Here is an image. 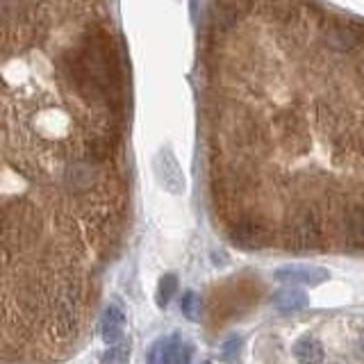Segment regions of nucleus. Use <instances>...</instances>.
I'll return each instance as SVG.
<instances>
[{
  "instance_id": "obj_5",
  "label": "nucleus",
  "mask_w": 364,
  "mask_h": 364,
  "mask_svg": "<svg viewBox=\"0 0 364 364\" xmlns=\"http://www.w3.org/2000/svg\"><path fill=\"white\" fill-rule=\"evenodd\" d=\"M214 189L226 201H239L244 198L248 191L255 189V171L246 166L244 162H230L223 164L221 169L214 173Z\"/></svg>"
},
{
  "instance_id": "obj_1",
  "label": "nucleus",
  "mask_w": 364,
  "mask_h": 364,
  "mask_svg": "<svg viewBox=\"0 0 364 364\" xmlns=\"http://www.w3.org/2000/svg\"><path fill=\"white\" fill-rule=\"evenodd\" d=\"M50 305V332L58 342L71 339L78 330L82 310V283L76 276L60 278L48 292Z\"/></svg>"
},
{
  "instance_id": "obj_17",
  "label": "nucleus",
  "mask_w": 364,
  "mask_h": 364,
  "mask_svg": "<svg viewBox=\"0 0 364 364\" xmlns=\"http://www.w3.org/2000/svg\"><path fill=\"white\" fill-rule=\"evenodd\" d=\"M130 353H133L130 344L128 342H119V344H114V346H109L105 353H102L100 364H128Z\"/></svg>"
},
{
  "instance_id": "obj_15",
  "label": "nucleus",
  "mask_w": 364,
  "mask_h": 364,
  "mask_svg": "<svg viewBox=\"0 0 364 364\" xmlns=\"http://www.w3.org/2000/svg\"><path fill=\"white\" fill-rule=\"evenodd\" d=\"M294 358L298 364H323V346L314 337H301L294 342Z\"/></svg>"
},
{
  "instance_id": "obj_13",
  "label": "nucleus",
  "mask_w": 364,
  "mask_h": 364,
  "mask_svg": "<svg viewBox=\"0 0 364 364\" xmlns=\"http://www.w3.org/2000/svg\"><path fill=\"white\" fill-rule=\"evenodd\" d=\"M123 328H126V314L123 310H121V305L112 303L105 307V312H102L100 316V337L105 344H109V346H114V344L121 342V337H123Z\"/></svg>"
},
{
  "instance_id": "obj_21",
  "label": "nucleus",
  "mask_w": 364,
  "mask_h": 364,
  "mask_svg": "<svg viewBox=\"0 0 364 364\" xmlns=\"http://www.w3.org/2000/svg\"><path fill=\"white\" fill-rule=\"evenodd\" d=\"M356 78H358V87H360L362 93H364V58L360 60L358 69H356Z\"/></svg>"
},
{
  "instance_id": "obj_16",
  "label": "nucleus",
  "mask_w": 364,
  "mask_h": 364,
  "mask_svg": "<svg viewBox=\"0 0 364 364\" xmlns=\"http://www.w3.org/2000/svg\"><path fill=\"white\" fill-rule=\"evenodd\" d=\"M180 312L187 316L189 321H198L203 316V298L201 294H196L194 289H187L180 298Z\"/></svg>"
},
{
  "instance_id": "obj_19",
  "label": "nucleus",
  "mask_w": 364,
  "mask_h": 364,
  "mask_svg": "<svg viewBox=\"0 0 364 364\" xmlns=\"http://www.w3.org/2000/svg\"><path fill=\"white\" fill-rule=\"evenodd\" d=\"M239 344H241L239 337H230L228 342H223V346H221V358H223V360H232V358H237V353H239Z\"/></svg>"
},
{
  "instance_id": "obj_7",
  "label": "nucleus",
  "mask_w": 364,
  "mask_h": 364,
  "mask_svg": "<svg viewBox=\"0 0 364 364\" xmlns=\"http://www.w3.org/2000/svg\"><path fill=\"white\" fill-rule=\"evenodd\" d=\"M194 349L189 342L180 339L178 335L160 337L148 349V364H189Z\"/></svg>"
},
{
  "instance_id": "obj_2",
  "label": "nucleus",
  "mask_w": 364,
  "mask_h": 364,
  "mask_svg": "<svg viewBox=\"0 0 364 364\" xmlns=\"http://www.w3.org/2000/svg\"><path fill=\"white\" fill-rule=\"evenodd\" d=\"M283 237L289 250H314L323 244V219L314 205H296L287 214Z\"/></svg>"
},
{
  "instance_id": "obj_3",
  "label": "nucleus",
  "mask_w": 364,
  "mask_h": 364,
  "mask_svg": "<svg viewBox=\"0 0 364 364\" xmlns=\"http://www.w3.org/2000/svg\"><path fill=\"white\" fill-rule=\"evenodd\" d=\"M274 133L278 144L292 155H303L310 148V128L301 112L296 109H280L274 116Z\"/></svg>"
},
{
  "instance_id": "obj_11",
  "label": "nucleus",
  "mask_w": 364,
  "mask_h": 364,
  "mask_svg": "<svg viewBox=\"0 0 364 364\" xmlns=\"http://www.w3.org/2000/svg\"><path fill=\"white\" fill-rule=\"evenodd\" d=\"M321 36H323V43L328 46L330 50H337V53L356 50L360 46V41H362V36H360V32L356 30V27L344 23V21H330L328 25L323 27Z\"/></svg>"
},
{
  "instance_id": "obj_6",
  "label": "nucleus",
  "mask_w": 364,
  "mask_h": 364,
  "mask_svg": "<svg viewBox=\"0 0 364 364\" xmlns=\"http://www.w3.org/2000/svg\"><path fill=\"white\" fill-rule=\"evenodd\" d=\"M100 178V166L89 162L87 157H82L80 153L64 164L62 171V182L71 194H87L93 189V184Z\"/></svg>"
},
{
  "instance_id": "obj_8",
  "label": "nucleus",
  "mask_w": 364,
  "mask_h": 364,
  "mask_svg": "<svg viewBox=\"0 0 364 364\" xmlns=\"http://www.w3.org/2000/svg\"><path fill=\"white\" fill-rule=\"evenodd\" d=\"M342 241L353 250H364V203L344 205L337 219Z\"/></svg>"
},
{
  "instance_id": "obj_10",
  "label": "nucleus",
  "mask_w": 364,
  "mask_h": 364,
  "mask_svg": "<svg viewBox=\"0 0 364 364\" xmlns=\"http://www.w3.org/2000/svg\"><path fill=\"white\" fill-rule=\"evenodd\" d=\"M328 271L323 267H312V264H285L278 267L274 271V278L278 283L289 285V287H316L328 280Z\"/></svg>"
},
{
  "instance_id": "obj_18",
  "label": "nucleus",
  "mask_w": 364,
  "mask_h": 364,
  "mask_svg": "<svg viewBox=\"0 0 364 364\" xmlns=\"http://www.w3.org/2000/svg\"><path fill=\"white\" fill-rule=\"evenodd\" d=\"M175 292H178V278H175L173 274H166V276L160 280V285H157V298H155L157 305L166 307Z\"/></svg>"
},
{
  "instance_id": "obj_22",
  "label": "nucleus",
  "mask_w": 364,
  "mask_h": 364,
  "mask_svg": "<svg viewBox=\"0 0 364 364\" xmlns=\"http://www.w3.org/2000/svg\"><path fill=\"white\" fill-rule=\"evenodd\" d=\"M203 364H210V362H203Z\"/></svg>"
},
{
  "instance_id": "obj_23",
  "label": "nucleus",
  "mask_w": 364,
  "mask_h": 364,
  "mask_svg": "<svg viewBox=\"0 0 364 364\" xmlns=\"http://www.w3.org/2000/svg\"><path fill=\"white\" fill-rule=\"evenodd\" d=\"M362 349H364V342H362Z\"/></svg>"
},
{
  "instance_id": "obj_20",
  "label": "nucleus",
  "mask_w": 364,
  "mask_h": 364,
  "mask_svg": "<svg viewBox=\"0 0 364 364\" xmlns=\"http://www.w3.org/2000/svg\"><path fill=\"white\" fill-rule=\"evenodd\" d=\"M351 148H356L358 153L364 155V130H360L358 135H353V137H351Z\"/></svg>"
},
{
  "instance_id": "obj_4",
  "label": "nucleus",
  "mask_w": 364,
  "mask_h": 364,
  "mask_svg": "<svg viewBox=\"0 0 364 364\" xmlns=\"http://www.w3.org/2000/svg\"><path fill=\"white\" fill-rule=\"evenodd\" d=\"M228 237L235 246L246 250H259L274 241L271 226L257 214H237L228 228Z\"/></svg>"
},
{
  "instance_id": "obj_12",
  "label": "nucleus",
  "mask_w": 364,
  "mask_h": 364,
  "mask_svg": "<svg viewBox=\"0 0 364 364\" xmlns=\"http://www.w3.org/2000/svg\"><path fill=\"white\" fill-rule=\"evenodd\" d=\"M314 123L316 128L321 130L323 135H330L335 139V144L342 142V135H344V114L339 107H335L332 102H325L319 100L314 105Z\"/></svg>"
},
{
  "instance_id": "obj_9",
  "label": "nucleus",
  "mask_w": 364,
  "mask_h": 364,
  "mask_svg": "<svg viewBox=\"0 0 364 364\" xmlns=\"http://www.w3.org/2000/svg\"><path fill=\"white\" fill-rule=\"evenodd\" d=\"M153 171H155V178L169 194H184L187 189V180H184V173L180 169V162L169 148H162L157 151L155 160H153Z\"/></svg>"
},
{
  "instance_id": "obj_14",
  "label": "nucleus",
  "mask_w": 364,
  "mask_h": 364,
  "mask_svg": "<svg viewBox=\"0 0 364 364\" xmlns=\"http://www.w3.org/2000/svg\"><path fill=\"white\" fill-rule=\"evenodd\" d=\"M271 303L278 312L283 314H294V312H301L307 307V296L305 292H301V289L296 287H285V289H278V292L271 296Z\"/></svg>"
}]
</instances>
